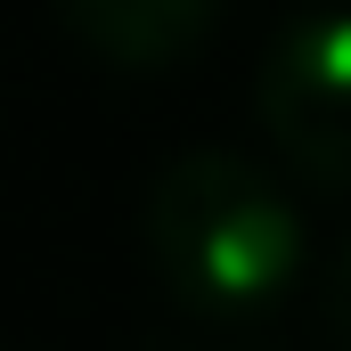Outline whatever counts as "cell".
I'll return each mask as SVG.
<instances>
[{"label":"cell","instance_id":"3","mask_svg":"<svg viewBox=\"0 0 351 351\" xmlns=\"http://www.w3.org/2000/svg\"><path fill=\"white\" fill-rule=\"evenodd\" d=\"M49 8L82 49H98L106 66H131V74L180 66L221 25V0H49Z\"/></svg>","mask_w":351,"mask_h":351},{"label":"cell","instance_id":"1","mask_svg":"<svg viewBox=\"0 0 351 351\" xmlns=\"http://www.w3.org/2000/svg\"><path fill=\"white\" fill-rule=\"evenodd\" d=\"M147 262L172 286V302L237 319L286 294L302 262V221L254 156L188 147L147 188Z\"/></svg>","mask_w":351,"mask_h":351},{"label":"cell","instance_id":"2","mask_svg":"<svg viewBox=\"0 0 351 351\" xmlns=\"http://www.w3.org/2000/svg\"><path fill=\"white\" fill-rule=\"evenodd\" d=\"M254 106L286 172L351 188V8H311L269 33L254 66Z\"/></svg>","mask_w":351,"mask_h":351},{"label":"cell","instance_id":"4","mask_svg":"<svg viewBox=\"0 0 351 351\" xmlns=\"http://www.w3.org/2000/svg\"><path fill=\"white\" fill-rule=\"evenodd\" d=\"M335 335H343V351H351V245H343V262H335Z\"/></svg>","mask_w":351,"mask_h":351}]
</instances>
